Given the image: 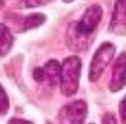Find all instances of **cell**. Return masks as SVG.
<instances>
[{"instance_id": "obj_3", "label": "cell", "mask_w": 126, "mask_h": 124, "mask_svg": "<svg viewBox=\"0 0 126 124\" xmlns=\"http://www.w3.org/2000/svg\"><path fill=\"white\" fill-rule=\"evenodd\" d=\"M115 54V46L112 43H103L100 45V48L95 51L89 66V80L91 81H97V80L102 77V74L105 72V69L109 66V63L114 58Z\"/></svg>"}, {"instance_id": "obj_5", "label": "cell", "mask_w": 126, "mask_h": 124, "mask_svg": "<svg viewBox=\"0 0 126 124\" xmlns=\"http://www.w3.org/2000/svg\"><path fill=\"white\" fill-rule=\"evenodd\" d=\"M126 86V52H122L117 57L112 66V77L109 83L111 92H118Z\"/></svg>"}, {"instance_id": "obj_6", "label": "cell", "mask_w": 126, "mask_h": 124, "mask_svg": "<svg viewBox=\"0 0 126 124\" xmlns=\"http://www.w3.org/2000/svg\"><path fill=\"white\" fill-rule=\"evenodd\" d=\"M109 31L117 35H126V0H115Z\"/></svg>"}, {"instance_id": "obj_14", "label": "cell", "mask_w": 126, "mask_h": 124, "mask_svg": "<svg viewBox=\"0 0 126 124\" xmlns=\"http://www.w3.org/2000/svg\"><path fill=\"white\" fill-rule=\"evenodd\" d=\"M34 80L35 81H46V77H45V71H43V67H37V69H34Z\"/></svg>"}, {"instance_id": "obj_12", "label": "cell", "mask_w": 126, "mask_h": 124, "mask_svg": "<svg viewBox=\"0 0 126 124\" xmlns=\"http://www.w3.org/2000/svg\"><path fill=\"white\" fill-rule=\"evenodd\" d=\"M118 112H120L122 123H123V124H126V95L122 98L120 104H118Z\"/></svg>"}, {"instance_id": "obj_15", "label": "cell", "mask_w": 126, "mask_h": 124, "mask_svg": "<svg viewBox=\"0 0 126 124\" xmlns=\"http://www.w3.org/2000/svg\"><path fill=\"white\" fill-rule=\"evenodd\" d=\"M8 124H32L31 121H26V120H22V118H12L8 121Z\"/></svg>"}, {"instance_id": "obj_8", "label": "cell", "mask_w": 126, "mask_h": 124, "mask_svg": "<svg viewBox=\"0 0 126 124\" xmlns=\"http://www.w3.org/2000/svg\"><path fill=\"white\" fill-rule=\"evenodd\" d=\"M43 71H45L46 81L51 84V86H54V84L60 80V71H62V66L59 64V61H55V60H49L48 63L43 66Z\"/></svg>"}, {"instance_id": "obj_11", "label": "cell", "mask_w": 126, "mask_h": 124, "mask_svg": "<svg viewBox=\"0 0 126 124\" xmlns=\"http://www.w3.org/2000/svg\"><path fill=\"white\" fill-rule=\"evenodd\" d=\"M49 2H52V0H25V6L26 8H37V6H43Z\"/></svg>"}, {"instance_id": "obj_7", "label": "cell", "mask_w": 126, "mask_h": 124, "mask_svg": "<svg viewBox=\"0 0 126 124\" xmlns=\"http://www.w3.org/2000/svg\"><path fill=\"white\" fill-rule=\"evenodd\" d=\"M12 45H14V37L11 31L0 23V57L8 55V52L12 49Z\"/></svg>"}, {"instance_id": "obj_17", "label": "cell", "mask_w": 126, "mask_h": 124, "mask_svg": "<svg viewBox=\"0 0 126 124\" xmlns=\"http://www.w3.org/2000/svg\"><path fill=\"white\" fill-rule=\"evenodd\" d=\"M89 124H92V123H89Z\"/></svg>"}, {"instance_id": "obj_16", "label": "cell", "mask_w": 126, "mask_h": 124, "mask_svg": "<svg viewBox=\"0 0 126 124\" xmlns=\"http://www.w3.org/2000/svg\"><path fill=\"white\" fill-rule=\"evenodd\" d=\"M63 2H66V3H69V2H74V0H63Z\"/></svg>"}, {"instance_id": "obj_13", "label": "cell", "mask_w": 126, "mask_h": 124, "mask_svg": "<svg viewBox=\"0 0 126 124\" xmlns=\"http://www.w3.org/2000/svg\"><path fill=\"white\" fill-rule=\"evenodd\" d=\"M102 124H117V120H115V115L112 112H106L102 118Z\"/></svg>"}, {"instance_id": "obj_4", "label": "cell", "mask_w": 126, "mask_h": 124, "mask_svg": "<svg viewBox=\"0 0 126 124\" xmlns=\"http://www.w3.org/2000/svg\"><path fill=\"white\" fill-rule=\"evenodd\" d=\"M88 113V104L83 100H75L60 109L57 120L60 124H83Z\"/></svg>"}, {"instance_id": "obj_10", "label": "cell", "mask_w": 126, "mask_h": 124, "mask_svg": "<svg viewBox=\"0 0 126 124\" xmlns=\"http://www.w3.org/2000/svg\"><path fill=\"white\" fill-rule=\"evenodd\" d=\"M9 109V100H8V95H6L5 89L2 87V84H0V116L5 115L8 112Z\"/></svg>"}, {"instance_id": "obj_1", "label": "cell", "mask_w": 126, "mask_h": 124, "mask_svg": "<svg viewBox=\"0 0 126 124\" xmlns=\"http://www.w3.org/2000/svg\"><path fill=\"white\" fill-rule=\"evenodd\" d=\"M103 17L100 5L86 8L79 22H72L66 29V46L72 51H86L94 41V34Z\"/></svg>"}, {"instance_id": "obj_2", "label": "cell", "mask_w": 126, "mask_h": 124, "mask_svg": "<svg viewBox=\"0 0 126 124\" xmlns=\"http://www.w3.org/2000/svg\"><path fill=\"white\" fill-rule=\"evenodd\" d=\"M80 71H81V60L75 55L68 57L62 63L59 83H60V90L65 97H72L79 90Z\"/></svg>"}, {"instance_id": "obj_9", "label": "cell", "mask_w": 126, "mask_h": 124, "mask_svg": "<svg viewBox=\"0 0 126 124\" xmlns=\"http://www.w3.org/2000/svg\"><path fill=\"white\" fill-rule=\"evenodd\" d=\"M46 20V17L43 14H31L26 15L22 22V26L18 28V32H25V31H29V29H34V28H39L40 25H43Z\"/></svg>"}]
</instances>
